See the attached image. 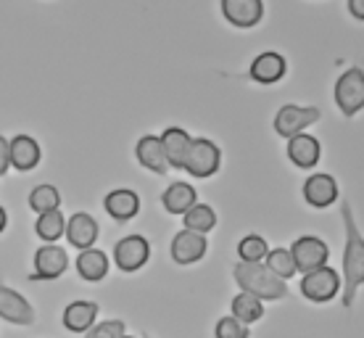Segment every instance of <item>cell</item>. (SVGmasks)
Returning <instances> with one entry per match:
<instances>
[{
  "instance_id": "1",
  "label": "cell",
  "mask_w": 364,
  "mask_h": 338,
  "mask_svg": "<svg viewBox=\"0 0 364 338\" xmlns=\"http://www.w3.org/2000/svg\"><path fill=\"white\" fill-rule=\"evenodd\" d=\"M341 217H343V228H346V246H343V270H341V283H343V296L341 304L343 310H351L356 302V291L364 285V238L356 228L354 211L351 204H341Z\"/></svg>"
},
{
  "instance_id": "2",
  "label": "cell",
  "mask_w": 364,
  "mask_h": 338,
  "mask_svg": "<svg viewBox=\"0 0 364 338\" xmlns=\"http://www.w3.org/2000/svg\"><path fill=\"white\" fill-rule=\"evenodd\" d=\"M232 278H235L240 291L256 296L259 302H280V299L288 296V283L274 278L264 267V262H256V265L237 262L232 267Z\"/></svg>"
},
{
  "instance_id": "3",
  "label": "cell",
  "mask_w": 364,
  "mask_h": 338,
  "mask_svg": "<svg viewBox=\"0 0 364 338\" xmlns=\"http://www.w3.org/2000/svg\"><path fill=\"white\" fill-rule=\"evenodd\" d=\"M219 162H222V151H219L214 140H209V137H193L182 169L193 174V177H198V180H206L211 174H217Z\"/></svg>"
},
{
  "instance_id": "4",
  "label": "cell",
  "mask_w": 364,
  "mask_h": 338,
  "mask_svg": "<svg viewBox=\"0 0 364 338\" xmlns=\"http://www.w3.org/2000/svg\"><path fill=\"white\" fill-rule=\"evenodd\" d=\"M336 103L343 117H356L364 109V69L351 66L338 77Z\"/></svg>"
},
{
  "instance_id": "5",
  "label": "cell",
  "mask_w": 364,
  "mask_h": 338,
  "mask_svg": "<svg viewBox=\"0 0 364 338\" xmlns=\"http://www.w3.org/2000/svg\"><path fill=\"white\" fill-rule=\"evenodd\" d=\"M301 293L304 299H309L314 304H325L333 302L341 291V275L333 270V267H319L314 273H306L301 278Z\"/></svg>"
},
{
  "instance_id": "6",
  "label": "cell",
  "mask_w": 364,
  "mask_h": 338,
  "mask_svg": "<svg viewBox=\"0 0 364 338\" xmlns=\"http://www.w3.org/2000/svg\"><path fill=\"white\" fill-rule=\"evenodd\" d=\"M319 119L317 106H299V103H285L280 106V111L274 114V132L280 137H296L301 135L304 130L314 125Z\"/></svg>"
},
{
  "instance_id": "7",
  "label": "cell",
  "mask_w": 364,
  "mask_h": 338,
  "mask_svg": "<svg viewBox=\"0 0 364 338\" xmlns=\"http://www.w3.org/2000/svg\"><path fill=\"white\" fill-rule=\"evenodd\" d=\"M293 262H296V270L299 273H314L319 267H328L330 259V248L328 243L317 236H301L299 241H293Z\"/></svg>"
},
{
  "instance_id": "8",
  "label": "cell",
  "mask_w": 364,
  "mask_h": 338,
  "mask_svg": "<svg viewBox=\"0 0 364 338\" xmlns=\"http://www.w3.org/2000/svg\"><path fill=\"white\" fill-rule=\"evenodd\" d=\"M151 259V243L143 236H127L114 246V262L122 273H137Z\"/></svg>"
},
{
  "instance_id": "9",
  "label": "cell",
  "mask_w": 364,
  "mask_h": 338,
  "mask_svg": "<svg viewBox=\"0 0 364 338\" xmlns=\"http://www.w3.org/2000/svg\"><path fill=\"white\" fill-rule=\"evenodd\" d=\"M69 270V254L66 248L55 243H43L35 254V273L29 275L32 280H58Z\"/></svg>"
},
{
  "instance_id": "10",
  "label": "cell",
  "mask_w": 364,
  "mask_h": 338,
  "mask_svg": "<svg viewBox=\"0 0 364 338\" xmlns=\"http://www.w3.org/2000/svg\"><path fill=\"white\" fill-rule=\"evenodd\" d=\"M338 196H341V191H338L336 177L328 172L311 174L304 183V201L309 204L311 209H328L338 201Z\"/></svg>"
},
{
  "instance_id": "11",
  "label": "cell",
  "mask_w": 364,
  "mask_h": 338,
  "mask_svg": "<svg viewBox=\"0 0 364 338\" xmlns=\"http://www.w3.org/2000/svg\"><path fill=\"white\" fill-rule=\"evenodd\" d=\"M169 251H172V259L177 265H196L209 251V241H206V236H198V233H191V230H180L172 238Z\"/></svg>"
},
{
  "instance_id": "12",
  "label": "cell",
  "mask_w": 364,
  "mask_h": 338,
  "mask_svg": "<svg viewBox=\"0 0 364 338\" xmlns=\"http://www.w3.org/2000/svg\"><path fill=\"white\" fill-rule=\"evenodd\" d=\"M0 317L14 322V325H32L35 322V310L21 293L0 283Z\"/></svg>"
},
{
  "instance_id": "13",
  "label": "cell",
  "mask_w": 364,
  "mask_h": 338,
  "mask_svg": "<svg viewBox=\"0 0 364 338\" xmlns=\"http://www.w3.org/2000/svg\"><path fill=\"white\" fill-rule=\"evenodd\" d=\"M222 14L232 27L251 29L264 16V3L262 0H222Z\"/></svg>"
},
{
  "instance_id": "14",
  "label": "cell",
  "mask_w": 364,
  "mask_h": 338,
  "mask_svg": "<svg viewBox=\"0 0 364 338\" xmlns=\"http://www.w3.org/2000/svg\"><path fill=\"white\" fill-rule=\"evenodd\" d=\"M66 241L72 243L74 248L80 251H87V248H95V241H98V222L95 217H90L87 211H77L69 217L64 230Z\"/></svg>"
},
{
  "instance_id": "15",
  "label": "cell",
  "mask_w": 364,
  "mask_h": 338,
  "mask_svg": "<svg viewBox=\"0 0 364 338\" xmlns=\"http://www.w3.org/2000/svg\"><path fill=\"white\" fill-rule=\"evenodd\" d=\"M9 159H11V167L18 169V172H29V169H35L40 164V159H43V148L37 143L35 137L29 135H16L14 140H9Z\"/></svg>"
},
{
  "instance_id": "16",
  "label": "cell",
  "mask_w": 364,
  "mask_h": 338,
  "mask_svg": "<svg viewBox=\"0 0 364 338\" xmlns=\"http://www.w3.org/2000/svg\"><path fill=\"white\" fill-rule=\"evenodd\" d=\"M135 156L140 167L151 169L154 174H166L169 172V162H166L164 146H161V137L159 135H143L137 140Z\"/></svg>"
},
{
  "instance_id": "17",
  "label": "cell",
  "mask_w": 364,
  "mask_h": 338,
  "mask_svg": "<svg viewBox=\"0 0 364 338\" xmlns=\"http://www.w3.org/2000/svg\"><path fill=\"white\" fill-rule=\"evenodd\" d=\"M103 209L117 222H127L137 217V211H140V196L129 188H117L103 199Z\"/></svg>"
},
{
  "instance_id": "18",
  "label": "cell",
  "mask_w": 364,
  "mask_h": 338,
  "mask_svg": "<svg viewBox=\"0 0 364 338\" xmlns=\"http://www.w3.org/2000/svg\"><path fill=\"white\" fill-rule=\"evenodd\" d=\"M288 72V64H285V58L280 53H272V51H267V53H259L254 58V64H251V80L259 85H274L280 83L282 77Z\"/></svg>"
},
{
  "instance_id": "19",
  "label": "cell",
  "mask_w": 364,
  "mask_h": 338,
  "mask_svg": "<svg viewBox=\"0 0 364 338\" xmlns=\"http://www.w3.org/2000/svg\"><path fill=\"white\" fill-rule=\"evenodd\" d=\"M319 154H322V146H319V140L314 135L301 132V135L288 140V159H291L296 167H301V169L317 167Z\"/></svg>"
},
{
  "instance_id": "20",
  "label": "cell",
  "mask_w": 364,
  "mask_h": 338,
  "mask_svg": "<svg viewBox=\"0 0 364 338\" xmlns=\"http://www.w3.org/2000/svg\"><path fill=\"white\" fill-rule=\"evenodd\" d=\"M159 137H161V146H164L169 169H182L185 156H188V148H191V143H193V137L188 135L182 127H166Z\"/></svg>"
},
{
  "instance_id": "21",
  "label": "cell",
  "mask_w": 364,
  "mask_h": 338,
  "mask_svg": "<svg viewBox=\"0 0 364 338\" xmlns=\"http://www.w3.org/2000/svg\"><path fill=\"white\" fill-rule=\"evenodd\" d=\"M98 304L95 302H72L64 310V328L72 330V333H87V330L95 325V317H98Z\"/></svg>"
},
{
  "instance_id": "22",
  "label": "cell",
  "mask_w": 364,
  "mask_h": 338,
  "mask_svg": "<svg viewBox=\"0 0 364 338\" xmlns=\"http://www.w3.org/2000/svg\"><path fill=\"white\" fill-rule=\"evenodd\" d=\"M77 273L82 280L87 283H98L109 275V256L100 248H87V251H80V259H77Z\"/></svg>"
},
{
  "instance_id": "23",
  "label": "cell",
  "mask_w": 364,
  "mask_h": 338,
  "mask_svg": "<svg viewBox=\"0 0 364 338\" xmlns=\"http://www.w3.org/2000/svg\"><path fill=\"white\" fill-rule=\"evenodd\" d=\"M161 204L169 214H185L198 204V196H196V188L191 183H172L161 196Z\"/></svg>"
},
{
  "instance_id": "24",
  "label": "cell",
  "mask_w": 364,
  "mask_h": 338,
  "mask_svg": "<svg viewBox=\"0 0 364 338\" xmlns=\"http://www.w3.org/2000/svg\"><path fill=\"white\" fill-rule=\"evenodd\" d=\"M182 222H185V230L198 233V236H206V233H211L214 225H217V211L211 209L209 204H196L193 209H188L182 214Z\"/></svg>"
},
{
  "instance_id": "25",
  "label": "cell",
  "mask_w": 364,
  "mask_h": 338,
  "mask_svg": "<svg viewBox=\"0 0 364 338\" xmlns=\"http://www.w3.org/2000/svg\"><path fill=\"white\" fill-rule=\"evenodd\" d=\"M232 317L243 325H254L264 317V302H259L251 293H237L232 299Z\"/></svg>"
},
{
  "instance_id": "26",
  "label": "cell",
  "mask_w": 364,
  "mask_h": 338,
  "mask_svg": "<svg viewBox=\"0 0 364 338\" xmlns=\"http://www.w3.org/2000/svg\"><path fill=\"white\" fill-rule=\"evenodd\" d=\"M64 230H66V220H64V214H61V209L46 211V214H37L35 233L43 238L46 243H55L58 238L64 236Z\"/></svg>"
},
{
  "instance_id": "27",
  "label": "cell",
  "mask_w": 364,
  "mask_h": 338,
  "mask_svg": "<svg viewBox=\"0 0 364 338\" xmlns=\"http://www.w3.org/2000/svg\"><path fill=\"white\" fill-rule=\"evenodd\" d=\"M264 267L274 278H280V280H288V278H293V275L299 273L296 262H293L291 248H269V254L264 256Z\"/></svg>"
},
{
  "instance_id": "28",
  "label": "cell",
  "mask_w": 364,
  "mask_h": 338,
  "mask_svg": "<svg viewBox=\"0 0 364 338\" xmlns=\"http://www.w3.org/2000/svg\"><path fill=\"white\" fill-rule=\"evenodd\" d=\"M61 206V193L53 185H37L29 193V209H35L37 214H46V211H55Z\"/></svg>"
},
{
  "instance_id": "29",
  "label": "cell",
  "mask_w": 364,
  "mask_h": 338,
  "mask_svg": "<svg viewBox=\"0 0 364 338\" xmlns=\"http://www.w3.org/2000/svg\"><path fill=\"white\" fill-rule=\"evenodd\" d=\"M269 254V246L262 236H246L240 243H237V256L240 262H248V265H256V262H264V256Z\"/></svg>"
},
{
  "instance_id": "30",
  "label": "cell",
  "mask_w": 364,
  "mask_h": 338,
  "mask_svg": "<svg viewBox=\"0 0 364 338\" xmlns=\"http://www.w3.org/2000/svg\"><path fill=\"white\" fill-rule=\"evenodd\" d=\"M122 336H127V325H124V320H106V322L92 325L85 338H122Z\"/></svg>"
},
{
  "instance_id": "31",
  "label": "cell",
  "mask_w": 364,
  "mask_h": 338,
  "mask_svg": "<svg viewBox=\"0 0 364 338\" xmlns=\"http://www.w3.org/2000/svg\"><path fill=\"white\" fill-rule=\"evenodd\" d=\"M214 336L217 338H248V325L237 322L232 315H228V317H222V320L217 322Z\"/></svg>"
},
{
  "instance_id": "32",
  "label": "cell",
  "mask_w": 364,
  "mask_h": 338,
  "mask_svg": "<svg viewBox=\"0 0 364 338\" xmlns=\"http://www.w3.org/2000/svg\"><path fill=\"white\" fill-rule=\"evenodd\" d=\"M11 169V159H9V140L0 135V177Z\"/></svg>"
},
{
  "instance_id": "33",
  "label": "cell",
  "mask_w": 364,
  "mask_h": 338,
  "mask_svg": "<svg viewBox=\"0 0 364 338\" xmlns=\"http://www.w3.org/2000/svg\"><path fill=\"white\" fill-rule=\"evenodd\" d=\"M348 14L359 21H364V0H348Z\"/></svg>"
},
{
  "instance_id": "34",
  "label": "cell",
  "mask_w": 364,
  "mask_h": 338,
  "mask_svg": "<svg viewBox=\"0 0 364 338\" xmlns=\"http://www.w3.org/2000/svg\"><path fill=\"white\" fill-rule=\"evenodd\" d=\"M6 225H9V214H6V209L0 206V233L6 230Z\"/></svg>"
},
{
  "instance_id": "35",
  "label": "cell",
  "mask_w": 364,
  "mask_h": 338,
  "mask_svg": "<svg viewBox=\"0 0 364 338\" xmlns=\"http://www.w3.org/2000/svg\"><path fill=\"white\" fill-rule=\"evenodd\" d=\"M122 338H135V336H122Z\"/></svg>"
}]
</instances>
